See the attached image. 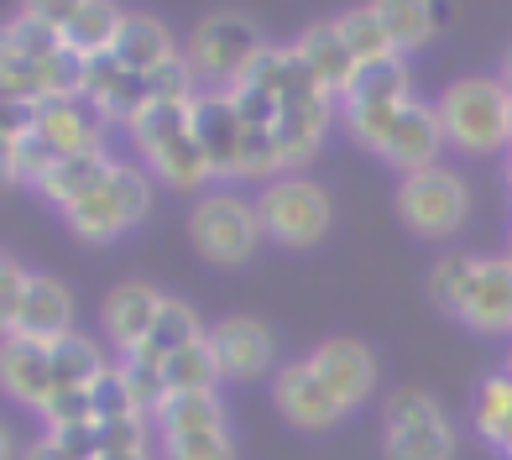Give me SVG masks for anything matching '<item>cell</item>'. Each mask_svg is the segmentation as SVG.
I'll list each match as a JSON object with an SVG mask.
<instances>
[{
  "mask_svg": "<svg viewBox=\"0 0 512 460\" xmlns=\"http://www.w3.org/2000/svg\"><path fill=\"white\" fill-rule=\"evenodd\" d=\"M126 131H131V142L142 147V157H147V168H152L157 183L183 189V194L215 183L209 152H204L199 131H194V105H147Z\"/></svg>",
  "mask_w": 512,
  "mask_h": 460,
  "instance_id": "1",
  "label": "cell"
},
{
  "mask_svg": "<svg viewBox=\"0 0 512 460\" xmlns=\"http://www.w3.org/2000/svg\"><path fill=\"white\" fill-rule=\"evenodd\" d=\"M434 105H439V121H445V136L455 152L486 157V152L512 147V100H507L502 79L465 74V79L445 84V95Z\"/></svg>",
  "mask_w": 512,
  "mask_h": 460,
  "instance_id": "2",
  "label": "cell"
},
{
  "mask_svg": "<svg viewBox=\"0 0 512 460\" xmlns=\"http://www.w3.org/2000/svg\"><path fill=\"white\" fill-rule=\"evenodd\" d=\"M262 58L267 37L241 11H209L189 37V63L199 74V89H241Z\"/></svg>",
  "mask_w": 512,
  "mask_h": 460,
  "instance_id": "3",
  "label": "cell"
},
{
  "mask_svg": "<svg viewBox=\"0 0 512 460\" xmlns=\"http://www.w3.org/2000/svg\"><path fill=\"white\" fill-rule=\"evenodd\" d=\"M189 241L209 267H246L267 241L262 210L236 189H209L189 210Z\"/></svg>",
  "mask_w": 512,
  "mask_h": 460,
  "instance_id": "4",
  "label": "cell"
},
{
  "mask_svg": "<svg viewBox=\"0 0 512 460\" xmlns=\"http://www.w3.org/2000/svg\"><path fill=\"white\" fill-rule=\"evenodd\" d=\"M147 215H152V173L136 168V163H115L95 194L79 199L74 210H63L68 230L89 246L121 241L126 230H136Z\"/></svg>",
  "mask_w": 512,
  "mask_h": 460,
  "instance_id": "5",
  "label": "cell"
},
{
  "mask_svg": "<svg viewBox=\"0 0 512 460\" xmlns=\"http://www.w3.org/2000/svg\"><path fill=\"white\" fill-rule=\"evenodd\" d=\"M256 210H262V230L267 241L288 246V251H309L330 236V220H335V204L324 194V183H314L309 173H283L262 183L256 194Z\"/></svg>",
  "mask_w": 512,
  "mask_h": 460,
  "instance_id": "6",
  "label": "cell"
},
{
  "mask_svg": "<svg viewBox=\"0 0 512 460\" xmlns=\"http://www.w3.org/2000/svg\"><path fill=\"white\" fill-rule=\"evenodd\" d=\"M382 455L387 460H455V424L424 387H398L382 403Z\"/></svg>",
  "mask_w": 512,
  "mask_h": 460,
  "instance_id": "7",
  "label": "cell"
},
{
  "mask_svg": "<svg viewBox=\"0 0 512 460\" xmlns=\"http://www.w3.org/2000/svg\"><path fill=\"white\" fill-rule=\"evenodd\" d=\"M398 215L413 236L424 241H450L471 220V183H465L455 168H424L398 183Z\"/></svg>",
  "mask_w": 512,
  "mask_h": 460,
  "instance_id": "8",
  "label": "cell"
},
{
  "mask_svg": "<svg viewBox=\"0 0 512 460\" xmlns=\"http://www.w3.org/2000/svg\"><path fill=\"white\" fill-rule=\"evenodd\" d=\"M194 131L209 152V168H215V183L230 189L236 178H246V152H251V126L241 105L225 95V89H204L194 100Z\"/></svg>",
  "mask_w": 512,
  "mask_h": 460,
  "instance_id": "9",
  "label": "cell"
},
{
  "mask_svg": "<svg viewBox=\"0 0 512 460\" xmlns=\"http://www.w3.org/2000/svg\"><path fill=\"white\" fill-rule=\"evenodd\" d=\"M272 403H277V413H283V424H293L298 434H324V429H335L340 419H351V408L324 387V377L309 366V356L277 366Z\"/></svg>",
  "mask_w": 512,
  "mask_h": 460,
  "instance_id": "10",
  "label": "cell"
},
{
  "mask_svg": "<svg viewBox=\"0 0 512 460\" xmlns=\"http://www.w3.org/2000/svg\"><path fill=\"white\" fill-rule=\"evenodd\" d=\"M209 351L220 361L225 382H256V377H277V340L267 330V319L256 314H230L220 325H209Z\"/></svg>",
  "mask_w": 512,
  "mask_h": 460,
  "instance_id": "11",
  "label": "cell"
},
{
  "mask_svg": "<svg viewBox=\"0 0 512 460\" xmlns=\"http://www.w3.org/2000/svg\"><path fill=\"white\" fill-rule=\"evenodd\" d=\"M445 121H439V105H424V100H408L398 110V121L387 126L377 157L387 168H398L403 178L424 173V168H439V152H445Z\"/></svg>",
  "mask_w": 512,
  "mask_h": 460,
  "instance_id": "12",
  "label": "cell"
},
{
  "mask_svg": "<svg viewBox=\"0 0 512 460\" xmlns=\"http://www.w3.org/2000/svg\"><path fill=\"white\" fill-rule=\"evenodd\" d=\"M309 366L324 377V387L345 403V408H361L371 403V393H377V377H382V366H377V351H371L366 340L356 335H330V340H319L314 351H309Z\"/></svg>",
  "mask_w": 512,
  "mask_h": 460,
  "instance_id": "13",
  "label": "cell"
},
{
  "mask_svg": "<svg viewBox=\"0 0 512 460\" xmlns=\"http://www.w3.org/2000/svg\"><path fill=\"white\" fill-rule=\"evenodd\" d=\"M37 16L63 37L68 53L79 58H110L115 42H121L131 11L110 6V0H74V6H37Z\"/></svg>",
  "mask_w": 512,
  "mask_h": 460,
  "instance_id": "14",
  "label": "cell"
},
{
  "mask_svg": "<svg viewBox=\"0 0 512 460\" xmlns=\"http://www.w3.org/2000/svg\"><path fill=\"white\" fill-rule=\"evenodd\" d=\"M162 304H168V293H157V283L147 278H131V283H115L105 293V304H100V330L105 340L115 345V356H136L147 345L152 325H157V314Z\"/></svg>",
  "mask_w": 512,
  "mask_h": 460,
  "instance_id": "15",
  "label": "cell"
},
{
  "mask_svg": "<svg viewBox=\"0 0 512 460\" xmlns=\"http://www.w3.org/2000/svg\"><path fill=\"white\" fill-rule=\"evenodd\" d=\"M6 314V335H27V340H58L74 330V293L48 272H27V288H21L16 304L0 309Z\"/></svg>",
  "mask_w": 512,
  "mask_h": 460,
  "instance_id": "16",
  "label": "cell"
},
{
  "mask_svg": "<svg viewBox=\"0 0 512 460\" xmlns=\"http://www.w3.org/2000/svg\"><path fill=\"white\" fill-rule=\"evenodd\" d=\"M0 377H6L11 403L42 413L58 393L53 377V340H27V335H6V351H0Z\"/></svg>",
  "mask_w": 512,
  "mask_h": 460,
  "instance_id": "17",
  "label": "cell"
},
{
  "mask_svg": "<svg viewBox=\"0 0 512 460\" xmlns=\"http://www.w3.org/2000/svg\"><path fill=\"white\" fill-rule=\"evenodd\" d=\"M455 319L476 335H512V251L507 257H481L476 283Z\"/></svg>",
  "mask_w": 512,
  "mask_h": 460,
  "instance_id": "18",
  "label": "cell"
},
{
  "mask_svg": "<svg viewBox=\"0 0 512 460\" xmlns=\"http://www.w3.org/2000/svg\"><path fill=\"white\" fill-rule=\"evenodd\" d=\"M37 131L58 157H79V152H100L105 147V131H110V115L100 105H89L84 95L74 100H53L37 110Z\"/></svg>",
  "mask_w": 512,
  "mask_h": 460,
  "instance_id": "19",
  "label": "cell"
},
{
  "mask_svg": "<svg viewBox=\"0 0 512 460\" xmlns=\"http://www.w3.org/2000/svg\"><path fill=\"white\" fill-rule=\"evenodd\" d=\"M335 105H340L335 95H314V100L283 105V115H277V126H272V142H277V163H283V173H298L319 152L324 131H330V121H335Z\"/></svg>",
  "mask_w": 512,
  "mask_h": 460,
  "instance_id": "20",
  "label": "cell"
},
{
  "mask_svg": "<svg viewBox=\"0 0 512 460\" xmlns=\"http://www.w3.org/2000/svg\"><path fill=\"white\" fill-rule=\"evenodd\" d=\"M293 53L304 58V68H309V79L324 89V95H345L351 89V79H356V53L345 48V37H340V21H314V27H304L298 32V42H293Z\"/></svg>",
  "mask_w": 512,
  "mask_h": 460,
  "instance_id": "21",
  "label": "cell"
},
{
  "mask_svg": "<svg viewBox=\"0 0 512 460\" xmlns=\"http://www.w3.org/2000/svg\"><path fill=\"white\" fill-rule=\"evenodd\" d=\"M413 100V79H408V58H382V63H361L351 89L340 95V110H398Z\"/></svg>",
  "mask_w": 512,
  "mask_h": 460,
  "instance_id": "22",
  "label": "cell"
},
{
  "mask_svg": "<svg viewBox=\"0 0 512 460\" xmlns=\"http://www.w3.org/2000/svg\"><path fill=\"white\" fill-rule=\"evenodd\" d=\"M110 168H115V157L105 147L100 152H79V157H58V163L42 173L37 194L48 199V204H58V210H74L79 199H89L110 178Z\"/></svg>",
  "mask_w": 512,
  "mask_h": 460,
  "instance_id": "23",
  "label": "cell"
},
{
  "mask_svg": "<svg viewBox=\"0 0 512 460\" xmlns=\"http://www.w3.org/2000/svg\"><path fill=\"white\" fill-rule=\"evenodd\" d=\"M110 58L121 63L126 74H157L162 63H173V58H183V53H178V42H173V32H168V21H157V16H131Z\"/></svg>",
  "mask_w": 512,
  "mask_h": 460,
  "instance_id": "24",
  "label": "cell"
},
{
  "mask_svg": "<svg viewBox=\"0 0 512 460\" xmlns=\"http://www.w3.org/2000/svg\"><path fill=\"white\" fill-rule=\"evenodd\" d=\"M209 330H204V319L194 314V304H183V298H168L162 304V314H157V325H152V335H147V345L136 351V361H152V366H168L178 351H189L194 340H204Z\"/></svg>",
  "mask_w": 512,
  "mask_h": 460,
  "instance_id": "25",
  "label": "cell"
},
{
  "mask_svg": "<svg viewBox=\"0 0 512 460\" xmlns=\"http://www.w3.org/2000/svg\"><path fill=\"white\" fill-rule=\"evenodd\" d=\"M110 356H105V345L95 335H84V330H68L53 340V377H58V393L63 387H95L105 372H110Z\"/></svg>",
  "mask_w": 512,
  "mask_h": 460,
  "instance_id": "26",
  "label": "cell"
},
{
  "mask_svg": "<svg viewBox=\"0 0 512 460\" xmlns=\"http://www.w3.org/2000/svg\"><path fill=\"white\" fill-rule=\"evenodd\" d=\"M377 16H382L387 42H392L398 58L429 48L434 32H439V11L429 6V0H377Z\"/></svg>",
  "mask_w": 512,
  "mask_h": 460,
  "instance_id": "27",
  "label": "cell"
},
{
  "mask_svg": "<svg viewBox=\"0 0 512 460\" xmlns=\"http://www.w3.org/2000/svg\"><path fill=\"white\" fill-rule=\"evenodd\" d=\"M476 434L492 450L507 455V445H512V377H507V366L492 377H481V387H476Z\"/></svg>",
  "mask_w": 512,
  "mask_h": 460,
  "instance_id": "28",
  "label": "cell"
},
{
  "mask_svg": "<svg viewBox=\"0 0 512 460\" xmlns=\"http://www.w3.org/2000/svg\"><path fill=\"white\" fill-rule=\"evenodd\" d=\"M476 267H481L476 251H445V257L429 267V298H434L439 314H450V319L460 314L465 293H471V283H476Z\"/></svg>",
  "mask_w": 512,
  "mask_h": 460,
  "instance_id": "29",
  "label": "cell"
},
{
  "mask_svg": "<svg viewBox=\"0 0 512 460\" xmlns=\"http://www.w3.org/2000/svg\"><path fill=\"white\" fill-rule=\"evenodd\" d=\"M204 429H230L220 393H178L157 419V440L162 434H204Z\"/></svg>",
  "mask_w": 512,
  "mask_h": 460,
  "instance_id": "30",
  "label": "cell"
},
{
  "mask_svg": "<svg viewBox=\"0 0 512 460\" xmlns=\"http://www.w3.org/2000/svg\"><path fill=\"white\" fill-rule=\"evenodd\" d=\"M162 377H168V393L178 398V393H220V361H215V351H209V335L204 340H194L189 351H178L168 366H162Z\"/></svg>",
  "mask_w": 512,
  "mask_h": 460,
  "instance_id": "31",
  "label": "cell"
},
{
  "mask_svg": "<svg viewBox=\"0 0 512 460\" xmlns=\"http://www.w3.org/2000/svg\"><path fill=\"white\" fill-rule=\"evenodd\" d=\"M340 21V37H345V48L356 53V63H382V58H398L392 53V42H387V27H382V16L377 6H351Z\"/></svg>",
  "mask_w": 512,
  "mask_h": 460,
  "instance_id": "32",
  "label": "cell"
},
{
  "mask_svg": "<svg viewBox=\"0 0 512 460\" xmlns=\"http://www.w3.org/2000/svg\"><path fill=\"white\" fill-rule=\"evenodd\" d=\"M115 366H121V377H126V387H131L136 408H142L147 419L157 424V419H162V408L173 403V393H168V377H162V366H152V361H136V356H115Z\"/></svg>",
  "mask_w": 512,
  "mask_h": 460,
  "instance_id": "33",
  "label": "cell"
},
{
  "mask_svg": "<svg viewBox=\"0 0 512 460\" xmlns=\"http://www.w3.org/2000/svg\"><path fill=\"white\" fill-rule=\"evenodd\" d=\"M48 434H63V429H95L100 424V408H95V387H63L53 393V403L37 413Z\"/></svg>",
  "mask_w": 512,
  "mask_h": 460,
  "instance_id": "34",
  "label": "cell"
},
{
  "mask_svg": "<svg viewBox=\"0 0 512 460\" xmlns=\"http://www.w3.org/2000/svg\"><path fill=\"white\" fill-rule=\"evenodd\" d=\"M162 460H241L236 434L230 429H204V434H162L157 440Z\"/></svg>",
  "mask_w": 512,
  "mask_h": 460,
  "instance_id": "35",
  "label": "cell"
},
{
  "mask_svg": "<svg viewBox=\"0 0 512 460\" xmlns=\"http://www.w3.org/2000/svg\"><path fill=\"white\" fill-rule=\"evenodd\" d=\"M21 460H74V455H68L53 434H37L32 445H21Z\"/></svg>",
  "mask_w": 512,
  "mask_h": 460,
  "instance_id": "36",
  "label": "cell"
},
{
  "mask_svg": "<svg viewBox=\"0 0 512 460\" xmlns=\"http://www.w3.org/2000/svg\"><path fill=\"white\" fill-rule=\"evenodd\" d=\"M100 460H152V450H131V455H100Z\"/></svg>",
  "mask_w": 512,
  "mask_h": 460,
  "instance_id": "37",
  "label": "cell"
},
{
  "mask_svg": "<svg viewBox=\"0 0 512 460\" xmlns=\"http://www.w3.org/2000/svg\"><path fill=\"white\" fill-rule=\"evenodd\" d=\"M497 79H502V89H507V100H512V58L502 63V74H497Z\"/></svg>",
  "mask_w": 512,
  "mask_h": 460,
  "instance_id": "38",
  "label": "cell"
},
{
  "mask_svg": "<svg viewBox=\"0 0 512 460\" xmlns=\"http://www.w3.org/2000/svg\"><path fill=\"white\" fill-rule=\"evenodd\" d=\"M507 377H512V356H507Z\"/></svg>",
  "mask_w": 512,
  "mask_h": 460,
  "instance_id": "39",
  "label": "cell"
},
{
  "mask_svg": "<svg viewBox=\"0 0 512 460\" xmlns=\"http://www.w3.org/2000/svg\"><path fill=\"white\" fill-rule=\"evenodd\" d=\"M502 460H512V450H507V455H502Z\"/></svg>",
  "mask_w": 512,
  "mask_h": 460,
  "instance_id": "40",
  "label": "cell"
}]
</instances>
